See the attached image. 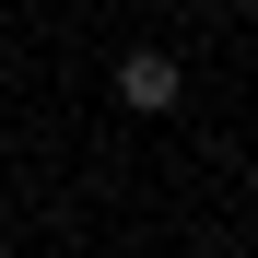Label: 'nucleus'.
Listing matches in <instances>:
<instances>
[{
  "mask_svg": "<svg viewBox=\"0 0 258 258\" xmlns=\"http://www.w3.org/2000/svg\"><path fill=\"white\" fill-rule=\"evenodd\" d=\"M176 94H188V71H176V47H129V59H117V106H129V117H164Z\"/></svg>",
  "mask_w": 258,
  "mask_h": 258,
  "instance_id": "1",
  "label": "nucleus"
}]
</instances>
